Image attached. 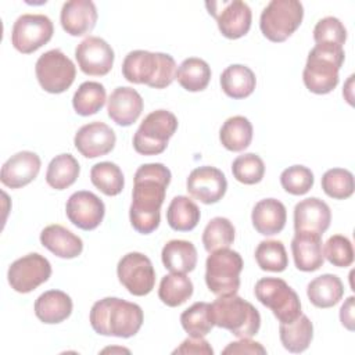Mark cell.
<instances>
[{
	"instance_id": "obj_1",
	"label": "cell",
	"mask_w": 355,
	"mask_h": 355,
	"mask_svg": "<svg viewBox=\"0 0 355 355\" xmlns=\"http://www.w3.org/2000/svg\"><path fill=\"white\" fill-rule=\"evenodd\" d=\"M171 178V171L159 162L144 164L136 171L129 218L139 233L148 234L159 226L161 205Z\"/></svg>"
},
{
	"instance_id": "obj_2",
	"label": "cell",
	"mask_w": 355,
	"mask_h": 355,
	"mask_svg": "<svg viewBox=\"0 0 355 355\" xmlns=\"http://www.w3.org/2000/svg\"><path fill=\"white\" fill-rule=\"evenodd\" d=\"M143 311L135 304L116 297H105L93 304L89 315L90 324L97 334L129 338L143 324Z\"/></svg>"
},
{
	"instance_id": "obj_3",
	"label": "cell",
	"mask_w": 355,
	"mask_h": 355,
	"mask_svg": "<svg viewBox=\"0 0 355 355\" xmlns=\"http://www.w3.org/2000/svg\"><path fill=\"white\" fill-rule=\"evenodd\" d=\"M176 62L165 53L133 50L122 62V75L130 83L147 85L153 89L169 86L176 75Z\"/></svg>"
},
{
	"instance_id": "obj_4",
	"label": "cell",
	"mask_w": 355,
	"mask_h": 355,
	"mask_svg": "<svg viewBox=\"0 0 355 355\" xmlns=\"http://www.w3.org/2000/svg\"><path fill=\"white\" fill-rule=\"evenodd\" d=\"M214 326L229 330L237 338H251L259 331L261 315L258 309L241 297H218L209 308Z\"/></svg>"
},
{
	"instance_id": "obj_5",
	"label": "cell",
	"mask_w": 355,
	"mask_h": 355,
	"mask_svg": "<svg viewBox=\"0 0 355 355\" xmlns=\"http://www.w3.org/2000/svg\"><path fill=\"white\" fill-rule=\"evenodd\" d=\"M343 46L315 44L302 72L306 89L315 94H327L338 85V71L344 62Z\"/></svg>"
},
{
	"instance_id": "obj_6",
	"label": "cell",
	"mask_w": 355,
	"mask_h": 355,
	"mask_svg": "<svg viewBox=\"0 0 355 355\" xmlns=\"http://www.w3.org/2000/svg\"><path fill=\"white\" fill-rule=\"evenodd\" d=\"M243 266V258L237 251L222 248L211 252L205 261V283L208 290L218 297L237 294Z\"/></svg>"
},
{
	"instance_id": "obj_7",
	"label": "cell",
	"mask_w": 355,
	"mask_h": 355,
	"mask_svg": "<svg viewBox=\"0 0 355 355\" xmlns=\"http://www.w3.org/2000/svg\"><path fill=\"white\" fill-rule=\"evenodd\" d=\"M304 7L298 0H272L261 12L259 28L275 43L288 39L301 25Z\"/></svg>"
},
{
	"instance_id": "obj_8",
	"label": "cell",
	"mask_w": 355,
	"mask_h": 355,
	"mask_svg": "<svg viewBox=\"0 0 355 355\" xmlns=\"http://www.w3.org/2000/svg\"><path fill=\"white\" fill-rule=\"evenodd\" d=\"M178 129V118L166 110L150 112L133 136V148L141 155L164 153L169 139Z\"/></svg>"
},
{
	"instance_id": "obj_9",
	"label": "cell",
	"mask_w": 355,
	"mask_h": 355,
	"mask_svg": "<svg viewBox=\"0 0 355 355\" xmlns=\"http://www.w3.org/2000/svg\"><path fill=\"white\" fill-rule=\"evenodd\" d=\"M254 294L262 305L273 312L280 323H291L302 313L298 294L283 279H259L255 284Z\"/></svg>"
},
{
	"instance_id": "obj_10",
	"label": "cell",
	"mask_w": 355,
	"mask_h": 355,
	"mask_svg": "<svg viewBox=\"0 0 355 355\" xmlns=\"http://www.w3.org/2000/svg\"><path fill=\"white\" fill-rule=\"evenodd\" d=\"M35 72L42 89L53 94L69 89L76 76L73 62L60 49H53L42 54L36 61Z\"/></svg>"
},
{
	"instance_id": "obj_11",
	"label": "cell",
	"mask_w": 355,
	"mask_h": 355,
	"mask_svg": "<svg viewBox=\"0 0 355 355\" xmlns=\"http://www.w3.org/2000/svg\"><path fill=\"white\" fill-rule=\"evenodd\" d=\"M54 33L51 19L43 14H24L11 31V43L22 54H31L50 42Z\"/></svg>"
},
{
	"instance_id": "obj_12",
	"label": "cell",
	"mask_w": 355,
	"mask_h": 355,
	"mask_svg": "<svg viewBox=\"0 0 355 355\" xmlns=\"http://www.w3.org/2000/svg\"><path fill=\"white\" fill-rule=\"evenodd\" d=\"M121 284L133 295L143 297L151 293L155 284V270L148 257L141 252L123 255L116 266Z\"/></svg>"
},
{
	"instance_id": "obj_13",
	"label": "cell",
	"mask_w": 355,
	"mask_h": 355,
	"mask_svg": "<svg viewBox=\"0 0 355 355\" xmlns=\"http://www.w3.org/2000/svg\"><path fill=\"white\" fill-rule=\"evenodd\" d=\"M208 12L216 19L220 33L227 39H239L248 33L252 12L247 3L241 0L207 1Z\"/></svg>"
},
{
	"instance_id": "obj_14",
	"label": "cell",
	"mask_w": 355,
	"mask_h": 355,
	"mask_svg": "<svg viewBox=\"0 0 355 355\" xmlns=\"http://www.w3.org/2000/svg\"><path fill=\"white\" fill-rule=\"evenodd\" d=\"M51 276V265L37 252L28 254L14 261L7 272V279L17 293H31Z\"/></svg>"
},
{
	"instance_id": "obj_15",
	"label": "cell",
	"mask_w": 355,
	"mask_h": 355,
	"mask_svg": "<svg viewBox=\"0 0 355 355\" xmlns=\"http://www.w3.org/2000/svg\"><path fill=\"white\" fill-rule=\"evenodd\" d=\"M75 58L80 71L90 76L107 75L114 64L112 47L98 36H87L75 49Z\"/></svg>"
},
{
	"instance_id": "obj_16",
	"label": "cell",
	"mask_w": 355,
	"mask_h": 355,
	"mask_svg": "<svg viewBox=\"0 0 355 355\" xmlns=\"http://www.w3.org/2000/svg\"><path fill=\"white\" fill-rule=\"evenodd\" d=\"M189 194L202 204H215L226 193L227 180L223 172L215 166H198L193 169L186 180Z\"/></svg>"
},
{
	"instance_id": "obj_17",
	"label": "cell",
	"mask_w": 355,
	"mask_h": 355,
	"mask_svg": "<svg viewBox=\"0 0 355 355\" xmlns=\"http://www.w3.org/2000/svg\"><path fill=\"white\" fill-rule=\"evenodd\" d=\"M65 212L69 222L76 227L82 230H93L103 222L105 207L94 193L80 190L68 198Z\"/></svg>"
},
{
	"instance_id": "obj_18",
	"label": "cell",
	"mask_w": 355,
	"mask_h": 355,
	"mask_svg": "<svg viewBox=\"0 0 355 355\" xmlns=\"http://www.w3.org/2000/svg\"><path fill=\"white\" fill-rule=\"evenodd\" d=\"M116 141L115 132L104 122L94 121L78 129L73 144L86 158H97L108 154Z\"/></svg>"
},
{
	"instance_id": "obj_19",
	"label": "cell",
	"mask_w": 355,
	"mask_h": 355,
	"mask_svg": "<svg viewBox=\"0 0 355 355\" xmlns=\"http://www.w3.org/2000/svg\"><path fill=\"white\" fill-rule=\"evenodd\" d=\"M40 166L42 161L36 153L19 151L3 164L0 180L10 189H21L37 176Z\"/></svg>"
},
{
	"instance_id": "obj_20",
	"label": "cell",
	"mask_w": 355,
	"mask_h": 355,
	"mask_svg": "<svg viewBox=\"0 0 355 355\" xmlns=\"http://www.w3.org/2000/svg\"><path fill=\"white\" fill-rule=\"evenodd\" d=\"M331 211L329 205L318 198L309 197L294 207L295 232H309L322 236L330 226Z\"/></svg>"
},
{
	"instance_id": "obj_21",
	"label": "cell",
	"mask_w": 355,
	"mask_h": 355,
	"mask_svg": "<svg viewBox=\"0 0 355 355\" xmlns=\"http://www.w3.org/2000/svg\"><path fill=\"white\" fill-rule=\"evenodd\" d=\"M60 22L71 36H83L93 31L97 22V8L90 0H71L62 4Z\"/></svg>"
},
{
	"instance_id": "obj_22",
	"label": "cell",
	"mask_w": 355,
	"mask_h": 355,
	"mask_svg": "<svg viewBox=\"0 0 355 355\" xmlns=\"http://www.w3.org/2000/svg\"><path fill=\"white\" fill-rule=\"evenodd\" d=\"M108 116L119 126H130L143 111V98L132 87H116L108 98Z\"/></svg>"
},
{
	"instance_id": "obj_23",
	"label": "cell",
	"mask_w": 355,
	"mask_h": 355,
	"mask_svg": "<svg viewBox=\"0 0 355 355\" xmlns=\"http://www.w3.org/2000/svg\"><path fill=\"white\" fill-rule=\"evenodd\" d=\"M291 252L295 268L302 272H315L323 266L322 236L316 233L295 232L291 240Z\"/></svg>"
},
{
	"instance_id": "obj_24",
	"label": "cell",
	"mask_w": 355,
	"mask_h": 355,
	"mask_svg": "<svg viewBox=\"0 0 355 355\" xmlns=\"http://www.w3.org/2000/svg\"><path fill=\"white\" fill-rule=\"evenodd\" d=\"M251 220L258 233L263 236H273L284 229L287 211L282 201L276 198H263L255 204Z\"/></svg>"
},
{
	"instance_id": "obj_25",
	"label": "cell",
	"mask_w": 355,
	"mask_h": 355,
	"mask_svg": "<svg viewBox=\"0 0 355 355\" xmlns=\"http://www.w3.org/2000/svg\"><path fill=\"white\" fill-rule=\"evenodd\" d=\"M40 243L44 248L58 258H76L83 250V241L79 236L61 225H49L40 233Z\"/></svg>"
},
{
	"instance_id": "obj_26",
	"label": "cell",
	"mask_w": 355,
	"mask_h": 355,
	"mask_svg": "<svg viewBox=\"0 0 355 355\" xmlns=\"http://www.w3.org/2000/svg\"><path fill=\"white\" fill-rule=\"evenodd\" d=\"M72 306V300L67 293L49 290L40 294L35 301V315L43 323L55 324L69 318Z\"/></svg>"
},
{
	"instance_id": "obj_27",
	"label": "cell",
	"mask_w": 355,
	"mask_h": 355,
	"mask_svg": "<svg viewBox=\"0 0 355 355\" xmlns=\"http://www.w3.org/2000/svg\"><path fill=\"white\" fill-rule=\"evenodd\" d=\"M164 266L172 273H189L197 265V250L191 241L171 240L161 252Z\"/></svg>"
},
{
	"instance_id": "obj_28",
	"label": "cell",
	"mask_w": 355,
	"mask_h": 355,
	"mask_svg": "<svg viewBox=\"0 0 355 355\" xmlns=\"http://www.w3.org/2000/svg\"><path fill=\"white\" fill-rule=\"evenodd\" d=\"M306 295L318 308H331L344 295V284L338 276L324 273L309 282Z\"/></svg>"
},
{
	"instance_id": "obj_29",
	"label": "cell",
	"mask_w": 355,
	"mask_h": 355,
	"mask_svg": "<svg viewBox=\"0 0 355 355\" xmlns=\"http://www.w3.org/2000/svg\"><path fill=\"white\" fill-rule=\"evenodd\" d=\"M257 85L255 73L245 65H229L220 75V87L232 98L240 100L248 97Z\"/></svg>"
},
{
	"instance_id": "obj_30",
	"label": "cell",
	"mask_w": 355,
	"mask_h": 355,
	"mask_svg": "<svg viewBox=\"0 0 355 355\" xmlns=\"http://www.w3.org/2000/svg\"><path fill=\"white\" fill-rule=\"evenodd\" d=\"M279 336L283 347L293 354L304 352L313 338V324L306 315H300L291 323H280Z\"/></svg>"
},
{
	"instance_id": "obj_31",
	"label": "cell",
	"mask_w": 355,
	"mask_h": 355,
	"mask_svg": "<svg viewBox=\"0 0 355 355\" xmlns=\"http://www.w3.org/2000/svg\"><path fill=\"white\" fill-rule=\"evenodd\" d=\"M219 140L229 151L239 153L245 150L252 140L251 122L241 115L227 118L219 130Z\"/></svg>"
},
{
	"instance_id": "obj_32",
	"label": "cell",
	"mask_w": 355,
	"mask_h": 355,
	"mask_svg": "<svg viewBox=\"0 0 355 355\" xmlns=\"http://www.w3.org/2000/svg\"><path fill=\"white\" fill-rule=\"evenodd\" d=\"M200 216V208L191 198L186 196L173 197L166 209L168 225L176 232L193 230L198 225Z\"/></svg>"
},
{
	"instance_id": "obj_33",
	"label": "cell",
	"mask_w": 355,
	"mask_h": 355,
	"mask_svg": "<svg viewBox=\"0 0 355 355\" xmlns=\"http://www.w3.org/2000/svg\"><path fill=\"white\" fill-rule=\"evenodd\" d=\"M175 79L187 92H201L211 80V68L207 61L190 57L178 67Z\"/></svg>"
},
{
	"instance_id": "obj_34",
	"label": "cell",
	"mask_w": 355,
	"mask_h": 355,
	"mask_svg": "<svg viewBox=\"0 0 355 355\" xmlns=\"http://www.w3.org/2000/svg\"><path fill=\"white\" fill-rule=\"evenodd\" d=\"M80 172L79 162L71 154L55 155L47 168L46 182L55 190H64L72 186Z\"/></svg>"
},
{
	"instance_id": "obj_35",
	"label": "cell",
	"mask_w": 355,
	"mask_h": 355,
	"mask_svg": "<svg viewBox=\"0 0 355 355\" xmlns=\"http://www.w3.org/2000/svg\"><path fill=\"white\" fill-rule=\"evenodd\" d=\"M193 283L184 273H169L161 279L158 297L168 306L184 304L193 294Z\"/></svg>"
},
{
	"instance_id": "obj_36",
	"label": "cell",
	"mask_w": 355,
	"mask_h": 355,
	"mask_svg": "<svg viewBox=\"0 0 355 355\" xmlns=\"http://www.w3.org/2000/svg\"><path fill=\"white\" fill-rule=\"evenodd\" d=\"M107 94L105 89L98 82H83L73 94L72 105L76 114L89 116L97 114L105 104Z\"/></svg>"
},
{
	"instance_id": "obj_37",
	"label": "cell",
	"mask_w": 355,
	"mask_h": 355,
	"mask_svg": "<svg viewBox=\"0 0 355 355\" xmlns=\"http://www.w3.org/2000/svg\"><path fill=\"white\" fill-rule=\"evenodd\" d=\"M92 183L105 196H118L125 186V179L121 168L110 161L98 162L90 169Z\"/></svg>"
},
{
	"instance_id": "obj_38",
	"label": "cell",
	"mask_w": 355,
	"mask_h": 355,
	"mask_svg": "<svg viewBox=\"0 0 355 355\" xmlns=\"http://www.w3.org/2000/svg\"><path fill=\"white\" fill-rule=\"evenodd\" d=\"M234 226L227 218H212L202 232L204 248L209 254L222 248H229L234 241Z\"/></svg>"
},
{
	"instance_id": "obj_39",
	"label": "cell",
	"mask_w": 355,
	"mask_h": 355,
	"mask_svg": "<svg viewBox=\"0 0 355 355\" xmlns=\"http://www.w3.org/2000/svg\"><path fill=\"white\" fill-rule=\"evenodd\" d=\"M211 304L194 302L180 315V323L190 337H205L214 327L209 315Z\"/></svg>"
},
{
	"instance_id": "obj_40",
	"label": "cell",
	"mask_w": 355,
	"mask_h": 355,
	"mask_svg": "<svg viewBox=\"0 0 355 355\" xmlns=\"http://www.w3.org/2000/svg\"><path fill=\"white\" fill-rule=\"evenodd\" d=\"M255 261L262 270L283 272L288 265L286 247L279 240H263L255 250Z\"/></svg>"
},
{
	"instance_id": "obj_41",
	"label": "cell",
	"mask_w": 355,
	"mask_h": 355,
	"mask_svg": "<svg viewBox=\"0 0 355 355\" xmlns=\"http://www.w3.org/2000/svg\"><path fill=\"white\" fill-rule=\"evenodd\" d=\"M322 189L334 200H345L354 193V175L344 168L329 169L322 176Z\"/></svg>"
},
{
	"instance_id": "obj_42",
	"label": "cell",
	"mask_w": 355,
	"mask_h": 355,
	"mask_svg": "<svg viewBox=\"0 0 355 355\" xmlns=\"http://www.w3.org/2000/svg\"><path fill=\"white\" fill-rule=\"evenodd\" d=\"M234 179L244 184L259 183L265 175V164L262 158L254 153L239 155L232 164Z\"/></svg>"
},
{
	"instance_id": "obj_43",
	"label": "cell",
	"mask_w": 355,
	"mask_h": 355,
	"mask_svg": "<svg viewBox=\"0 0 355 355\" xmlns=\"http://www.w3.org/2000/svg\"><path fill=\"white\" fill-rule=\"evenodd\" d=\"M313 182L312 171L304 165L288 166L280 175L282 187L293 196H302L308 193L312 189Z\"/></svg>"
},
{
	"instance_id": "obj_44",
	"label": "cell",
	"mask_w": 355,
	"mask_h": 355,
	"mask_svg": "<svg viewBox=\"0 0 355 355\" xmlns=\"http://www.w3.org/2000/svg\"><path fill=\"white\" fill-rule=\"evenodd\" d=\"M313 40L316 44L343 46L347 40V29L336 17H324L313 28Z\"/></svg>"
},
{
	"instance_id": "obj_45",
	"label": "cell",
	"mask_w": 355,
	"mask_h": 355,
	"mask_svg": "<svg viewBox=\"0 0 355 355\" xmlns=\"http://www.w3.org/2000/svg\"><path fill=\"white\" fill-rule=\"evenodd\" d=\"M323 255L331 265L337 268H347L354 262L352 243L343 234H334L326 241Z\"/></svg>"
},
{
	"instance_id": "obj_46",
	"label": "cell",
	"mask_w": 355,
	"mask_h": 355,
	"mask_svg": "<svg viewBox=\"0 0 355 355\" xmlns=\"http://www.w3.org/2000/svg\"><path fill=\"white\" fill-rule=\"evenodd\" d=\"M173 354H184V355H212L214 349L209 345V343L204 337H190L186 338L176 349H173Z\"/></svg>"
},
{
	"instance_id": "obj_47",
	"label": "cell",
	"mask_w": 355,
	"mask_h": 355,
	"mask_svg": "<svg viewBox=\"0 0 355 355\" xmlns=\"http://www.w3.org/2000/svg\"><path fill=\"white\" fill-rule=\"evenodd\" d=\"M223 355L227 354H250V355H265L266 349L262 347V344L251 340V338H240L239 341H233L230 344H227L223 349H222Z\"/></svg>"
},
{
	"instance_id": "obj_48",
	"label": "cell",
	"mask_w": 355,
	"mask_h": 355,
	"mask_svg": "<svg viewBox=\"0 0 355 355\" xmlns=\"http://www.w3.org/2000/svg\"><path fill=\"white\" fill-rule=\"evenodd\" d=\"M354 297H348L340 309V320L345 329L352 331L354 327Z\"/></svg>"
},
{
	"instance_id": "obj_49",
	"label": "cell",
	"mask_w": 355,
	"mask_h": 355,
	"mask_svg": "<svg viewBox=\"0 0 355 355\" xmlns=\"http://www.w3.org/2000/svg\"><path fill=\"white\" fill-rule=\"evenodd\" d=\"M108 351H115V349H112V348H105L103 352H108ZM118 351H123V352H129L128 349H123V348H118Z\"/></svg>"
}]
</instances>
